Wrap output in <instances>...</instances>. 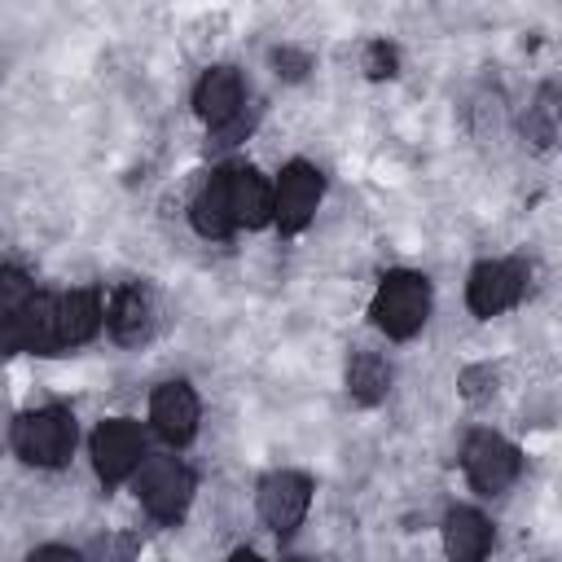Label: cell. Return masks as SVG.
Returning <instances> with one entry per match:
<instances>
[{
  "mask_svg": "<svg viewBox=\"0 0 562 562\" xmlns=\"http://www.w3.org/2000/svg\"><path fill=\"white\" fill-rule=\"evenodd\" d=\"M430 316V281L417 272H386L373 294V325L386 338H413Z\"/></svg>",
  "mask_w": 562,
  "mask_h": 562,
  "instance_id": "cell-1",
  "label": "cell"
},
{
  "mask_svg": "<svg viewBox=\"0 0 562 562\" xmlns=\"http://www.w3.org/2000/svg\"><path fill=\"white\" fill-rule=\"evenodd\" d=\"M13 448L22 461L57 470L70 461L75 452V417L66 408H40V413H22L13 422Z\"/></svg>",
  "mask_w": 562,
  "mask_h": 562,
  "instance_id": "cell-2",
  "label": "cell"
},
{
  "mask_svg": "<svg viewBox=\"0 0 562 562\" xmlns=\"http://www.w3.org/2000/svg\"><path fill=\"white\" fill-rule=\"evenodd\" d=\"M136 496L149 509V518L158 522H180L189 501H193V474L189 465H180L176 457H149L140 461V479H136Z\"/></svg>",
  "mask_w": 562,
  "mask_h": 562,
  "instance_id": "cell-3",
  "label": "cell"
},
{
  "mask_svg": "<svg viewBox=\"0 0 562 562\" xmlns=\"http://www.w3.org/2000/svg\"><path fill=\"white\" fill-rule=\"evenodd\" d=\"M461 465H465L470 483H474L483 496H496V492H505V487L518 479L522 457H518V448H514L509 439H501V435H492V430H474V435L465 439Z\"/></svg>",
  "mask_w": 562,
  "mask_h": 562,
  "instance_id": "cell-4",
  "label": "cell"
},
{
  "mask_svg": "<svg viewBox=\"0 0 562 562\" xmlns=\"http://www.w3.org/2000/svg\"><path fill=\"white\" fill-rule=\"evenodd\" d=\"M527 290V268L518 259H487L470 272V285H465V303L474 316H496L505 307H514Z\"/></svg>",
  "mask_w": 562,
  "mask_h": 562,
  "instance_id": "cell-5",
  "label": "cell"
},
{
  "mask_svg": "<svg viewBox=\"0 0 562 562\" xmlns=\"http://www.w3.org/2000/svg\"><path fill=\"white\" fill-rule=\"evenodd\" d=\"M145 457V435L136 422L127 417H110L92 430V465L101 474V483H123Z\"/></svg>",
  "mask_w": 562,
  "mask_h": 562,
  "instance_id": "cell-6",
  "label": "cell"
},
{
  "mask_svg": "<svg viewBox=\"0 0 562 562\" xmlns=\"http://www.w3.org/2000/svg\"><path fill=\"white\" fill-rule=\"evenodd\" d=\"M325 193V180L312 162H290L272 189V220L281 224V233H299L307 228V220L316 215V202Z\"/></svg>",
  "mask_w": 562,
  "mask_h": 562,
  "instance_id": "cell-7",
  "label": "cell"
},
{
  "mask_svg": "<svg viewBox=\"0 0 562 562\" xmlns=\"http://www.w3.org/2000/svg\"><path fill=\"white\" fill-rule=\"evenodd\" d=\"M307 501H312V483L307 474H294V470H277L259 483V514L263 522L277 531V536H290L303 514H307Z\"/></svg>",
  "mask_w": 562,
  "mask_h": 562,
  "instance_id": "cell-8",
  "label": "cell"
},
{
  "mask_svg": "<svg viewBox=\"0 0 562 562\" xmlns=\"http://www.w3.org/2000/svg\"><path fill=\"white\" fill-rule=\"evenodd\" d=\"M105 312H101V294L97 290H70V294H53V342L61 347H79L101 329Z\"/></svg>",
  "mask_w": 562,
  "mask_h": 562,
  "instance_id": "cell-9",
  "label": "cell"
},
{
  "mask_svg": "<svg viewBox=\"0 0 562 562\" xmlns=\"http://www.w3.org/2000/svg\"><path fill=\"white\" fill-rule=\"evenodd\" d=\"M149 417L167 443H189L198 430V395L184 382H162L149 400Z\"/></svg>",
  "mask_w": 562,
  "mask_h": 562,
  "instance_id": "cell-10",
  "label": "cell"
},
{
  "mask_svg": "<svg viewBox=\"0 0 562 562\" xmlns=\"http://www.w3.org/2000/svg\"><path fill=\"white\" fill-rule=\"evenodd\" d=\"M193 105H198V114L211 123V132L224 127L233 114L246 110L241 75H237L233 66H211V70L198 79V88H193Z\"/></svg>",
  "mask_w": 562,
  "mask_h": 562,
  "instance_id": "cell-11",
  "label": "cell"
},
{
  "mask_svg": "<svg viewBox=\"0 0 562 562\" xmlns=\"http://www.w3.org/2000/svg\"><path fill=\"white\" fill-rule=\"evenodd\" d=\"M35 294L40 290L22 268H0V351H22V329Z\"/></svg>",
  "mask_w": 562,
  "mask_h": 562,
  "instance_id": "cell-12",
  "label": "cell"
},
{
  "mask_svg": "<svg viewBox=\"0 0 562 562\" xmlns=\"http://www.w3.org/2000/svg\"><path fill=\"white\" fill-rule=\"evenodd\" d=\"M228 211L233 224L259 228L272 220V184L255 167H228Z\"/></svg>",
  "mask_w": 562,
  "mask_h": 562,
  "instance_id": "cell-13",
  "label": "cell"
},
{
  "mask_svg": "<svg viewBox=\"0 0 562 562\" xmlns=\"http://www.w3.org/2000/svg\"><path fill=\"white\" fill-rule=\"evenodd\" d=\"M443 549L452 562H483L492 549V522L479 509H452L443 518Z\"/></svg>",
  "mask_w": 562,
  "mask_h": 562,
  "instance_id": "cell-14",
  "label": "cell"
},
{
  "mask_svg": "<svg viewBox=\"0 0 562 562\" xmlns=\"http://www.w3.org/2000/svg\"><path fill=\"white\" fill-rule=\"evenodd\" d=\"M189 220L202 237H228L237 224H233V211H228V167L224 171H211V180L198 189L193 206H189Z\"/></svg>",
  "mask_w": 562,
  "mask_h": 562,
  "instance_id": "cell-15",
  "label": "cell"
},
{
  "mask_svg": "<svg viewBox=\"0 0 562 562\" xmlns=\"http://www.w3.org/2000/svg\"><path fill=\"white\" fill-rule=\"evenodd\" d=\"M110 334L119 338V342H140L145 334H149V321H154V307H149V294L140 290V285H127V290H119L114 294V303H110Z\"/></svg>",
  "mask_w": 562,
  "mask_h": 562,
  "instance_id": "cell-16",
  "label": "cell"
},
{
  "mask_svg": "<svg viewBox=\"0 0 562 562\" xmlns=\"http://www.w3.org/2000/svg\"><path fill=\"white\" fill-rule=\"evenodd\" d=\"M347 391L356 404H378L391 391V369L378 351H356L347 364Z\"/></svg>",
  "mask_w": 562,
  "mask_h": 562,
  "instance_id": "cell-17",
  "label": "cell"
},
{
  "mask_svg": "<svg viewBox=\"0 0 562 562\" xmlns=\"http://www.w3.org/2000/svg\"><path fill=\"white\" fill-rule=\"evenodd\" d=\"M553 97H558L553 88H540V97H536V105L527 110V123H522V127H527V140H536L540 149L553 145V114H558Z\"/></svg>",
  "mask_w": 562,
  "mask_h": 562,
  "instance_id": "cell-18",
  "label": "cell"
},
{
  "mask_svg": "<svg viewBox=\"0 0 562 562\" xmlns=\"http://www.w3.org/2000/svg\"><path fill=\"white\" fill-rule=\"evenodd\" d=\"M461 395L465 400H487V395H496V369L492 364H470L465 373H461Z\"/></svg>",
  "mask_w": 562,
  "mask_h": 562,
  "instance_id": "cell-19",
  "label": "cell"
},
{
  "mask_svg": "<svg viewBox=\"0 0 562 562\" xmlns=\"http://www.w3.org/2000/svg\"><path fill=\"white\" fill-rule=\"evenodd\" d=\"M136 558V536L132 531H119V536H105L97 544V562H132Z\"/></svg>",
  "mask_w": 562,
  "mask_h": 562,
  "instance_id": "cell-20",
  "label": "cell"
},
{
  "mask_svg": "<svg viewBox=\"0 0 562 562\" xmlns=\"http://www.w3.org/2000/svg\"><path fill=\"white\" fill-rule=\"evenodd\" d=\"M250 127H255V110H241V114H233L224 127H215V132H211V136H215L211 145H237V140H246V132H250Z\"/></svg>",
  "mask_w": 562,
  "mask_h": 562,
  "instance_id": "cell-21",
  "label": "cell"
},
{
  "mask_svg": "<svg viewBox=\"0 0 562 562\" xmlns=\"http://www.w3.org/2000/svg\"><path fill=\"white\" fill-rule=\"evenodd\" d=\"M364 66H369V75H373V79H391V75H395V66H400V57H395V48H391V44H382V40H378V44H369V61H364Z\"/></svg>",
  "mask_w": 562,
  "mask_h": 562,
  "instance_id": "cell-22",
  "label": "cell"
},
{
  "mask_svg": "<svg viewBox=\"0 0 562 562\" xmlns=\"http://www.w3.org/2000/svg\"><path fill=\"white\" fill-rule=\"evenodd\" d=\"M272 66H277V75H285V79H303V75H307V57L294 53V48H272Z\"/></svg>",
  "mask_w": 562,
  "mask_h": 562,
  "instance_id": "cell-23",
  "label": "cell"
},
{
  "mask_svg": "<svg viewBox=\"0 0 562 562\" xmlns=\"http://www.w3.org/2000/svg\"><path fill=\"white\" fill-rule=\"evenodd\" d=\"M26 562H83L75 549H66V544H44V549H35Z\"/></svg>",
  "mask_w": 562,
  "mask_h": 562,
  "instance_id": "cell-24",
  "label": "cell"
},
{
  "mask_svg": "<svg viewBox=\"0 0 562 562\" xmlns=\"http://www.w3.org/2000/svg\"><path fill=\"white\" fill-rule=\"evenodd\" d=\"M228 562H263V558H259V553H250V549H237Z\"/></svg>",
  "mask_w": 562,
  "mask_h": 562,
  "instance_id": "cell-25",
  "label": "cell"
}]
</instances>
